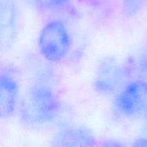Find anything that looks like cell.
I'll return each instance as SVG.
<instances>
[{
	"mask_svg": "<svg viewBox=\"0 0 147 147\" xmlns=\"http://www.w3.org/2000/svg\"><path fill=\"white\" fill-rule=\"evenodd\" d=\"M61 109L59 98L46 84L29 87L18 106L22 123L31 128H40L52 123L59 117Z\"/></svg>",
	"mask_w": 147,
	"mask_h": 147,
	"instance_id": "6da1fadb",
	"label": "cell"
},
{
	"mask_svg": "<svg viewBox=\"0 0 147 147\" xmlns=\"http://www.w3.org/2000/svg\"><path fill=\"white\" fill-rule=\"evenodd\" d=\"M70 47V34L62 21H51L42 28L39 36V47L47 60L52 62L62 60L67 55Z\"/></svg>",
	"mask_w": 147,
	"mask_h": 147,
	"instance_id": "7a4b0ae2",
	"label": "cell"
},
{
	"mask_svg": "<svg viewBox=\"0 0 147 147\" xmlns=\"http://www.w3.org/2000/svg\"><path fill=\"white\" fill-rule=\"evenodd\" d=\"M115 111L127 118H137L147 112V82L143 79L127 84L114 101Z\"/></svg>",
	"mask_w": 147,
	"mask_h": 147,
	"instance_id": "3957f363",
	"label": "cell"
},
{
	"mask_svg": "<svg viewBox=\"0 0 147 147\" xmlns=\"http://www.w3.org/2000/svg\"><path fill=\"white\" fill-rule=\"evenodd\" d=\"M125 69L115 59L108 58L100 64L95 80L96 90L103 95H110L124 84Z\"/></svg>",
	"mask_w": 147,
	"mask_h": 147,
	"instance_id": "277c9868",
	"label": "cell"
},
{
	"mask_svg": "<svg viewBox=\"0 0 147 147\" xmlns=\"http://www.w3.org/2000/svg\"><path fill=\"white\" fill-rule=\"evenodd\" d=\"M19 85L13 75L2 72L0 77V113L3 119L12 116L19 106Z\"/></svg>",
	"mask_w": 147,
	"mask_h": 147,
	"instance_id": "5b68a950",
	"label": "cell"
},
{
	"mask_svg": "<svg viewBox=\"0 0 147 147\" xmlns=\"http://www.w3.org/2000/svg\"><path fill=\"white\" fill-rule=\"evenodd\" d=\"M92 133L84 127H71L58 132L53 140L56 146H93L96 145Z\"/></svg>",
	"mask_w": 147,
	"mask_h": 147,
	"instance_id": "8992f818",
	"label": "cell"
},
{
	"mask_svg": "<svg viewBox=\"0 0 147 147\" xmlns=\"http://www.w3.org/2000/svg\"><path fill=\"white\" fill-rule=\"evenodd\" d=\"M0 29L3 45L11 44L16 36V8L14 0H2Z\"/></svg>",
	"mask_w": 147,
	"mask_h": 147,
	"instance_id": "52a82bcc",
	"label": "cell"
},
{
	"mask_svg": "<svg viewBox=\"0 0 147 147\" xmlns=\"http://www.w3.org/2000/svg\"><path fill=\"white\" fill-rule=\"evenodd\" d=\"M37 10L48 14H63L71 9V0H32Z\"/></svg>",
	"mask_w": 147,
	"mask_h": 147,
	"instance_id": "ba28073f",
	"label": "cell"
},
{
	"mask_svg": "<svg viewBox=\"0 0 147 147\" xmlns=\"http://www.w3.org/2000/svg\"><path fill=\"white\" fill-rule=\"evenodd\" d=\"M146 0H123V12L127 16H134L143 6Z\"/></svg>",
	"mask_w": 147,
	"mask_h": 147,
	"instance_id": "9c48e42d",
	"label": "cell"
},
{
	"mask_svg": "<svg viewBox=\"0 0 147 147\" xmlns=\"http://www.w3.org/2000/svg\"><path fill=\"white\" fill-rule=\"evenodd\" d=\"M134 146H147V139H140L137 140L135 141V143L134 144Z\"/></svg>",
	"mask_w": 147,
	"mask_h": 147,
	"instance_id": "30bf717a",
	"label": "cell"
},
{
	"mask_svg": "<svg viewBox=\"0 0 147 147\" xmlns=\"http://www.w3.org/2000/svg\"><path fill=\"white\" fill-rule=\"evenodd\" d=\"M144 66H145V68L146 69L147 71V50L146 52L145 53V55H144Z\"/></svg>",
	"mask_w": 147,
	"mask_h": 147,
	"instance_id": "8fae6325",
	"label": "cell"
}]
</instances>
